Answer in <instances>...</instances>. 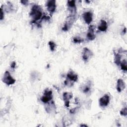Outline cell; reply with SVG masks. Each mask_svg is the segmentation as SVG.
I'll use <instances>...</instances> for the list:
<instances>
[{"mask_svg":"<svg viewBox=\"0 0 127 127\" xmlns=\"http://www.w3.org/2000/svg\"><path fill=\"white\" fill-rule=\"evenodd\" d=\"M80 126H81V127H83V126H85V127H87V125H80Z\"/></svg>","mask_w":127,"mask_h":127,"instance_id":"cell-25","label":"cell"},{"mask_svg":"<svg viewBox=\"0 0 127 127\" xmlns=\"http://www.w3.org/2000/svg\"><path fill=\"white\" fill-rule=\"evenodd\" d=\"M66 79L74 82L77 81L78 76L72 70H70L66 75Z\"/></svg>","mask_w":127,"mask_h":127,"instance_id":"cell-12","label":"cell"},{"mask_svg":"<svg viewBox=\"0 0 127 127\" xmlns=\"http://www.w3.org/2000/svg\"><path fill=\"white\" fill-rule=\"evenodd\" d=\"M120 114L122 116H126L127 115V108L126 107L122 109L120 111Z\"/></svg>","mask_w":127,"mask_h":127,"instance_id":"cell-20","label":"cell"},{"mask_svg":"<svg viewBox=\"0 0 127 127\" xmlns=\"http://www.w3.org/2000/svg\"><path fill=\"white\" fill-rule=\"evenodd\" d=\"M52 91L49 89L48 88H46L44 90L43 95L41 98V100L43 103L46 104L49 102L52 99Z\"/></svg>","mask_w":127,"mask_h":127,"instance_id":"cell-4","label":"cell"},{"mask_svg":"<svg viewBox=\"0 0 127 127\" xmlns=\"http://www.w3.org/2000/svg\"><path fill=\"white\" fill-rule=\"evenodd\" d=\"M87 38L88 40L91 41L95 38V35L94 34V26L93 25L89 27L88 32L87 33Z\"/></svg>","mask_w":127,"mask_h":127,"instance_id":"cell-10","label":"cell"},{"mask_svg":"<svg viewBox=\"0 0 127 127\" xmlns=\"http://www.w3.org/2000/svg\"><path fill=\"white\" fill-rule=\"evenodd\" d=\"M46 104H47V105L45 106V110L46 112L50 114L55 113L56 111V105L55 104L54 102L52 101L50 103L48 102Z\"/></svg>","mask_w":127,"mask_h":127,"instance_id":"cell-9","label":"cell"},{"mask_svg":"<svg viewBox=\"0 0 127 127\" xmlns=\"http://www.w3.org/2000/svg\"><path fill=\"white\" fill-rule=\"evenodd\" d=\"M73 41L75 43H80L83 41V40L78 37H75L73 38Z\"/></svg>","mask_w":127,"mask_h":127,"instance_id":"cell-21","label":"cell"},{"mask_svg":"<svg viewBox=\"0 0 127 127\" xmlns=\"http://www.w3.org/2000/svg\"><path fill=\"white\" fill-rule=\"evenodd\" d=\"M83 19L87 24H90L93 19V14L91 11H88L85 12L83 15Z\"/></svg>","mask_w":127,"mask_h":127,"instance_id":"cell-11","label":"cell"},{"mask_svg":"<svg viewBox=\"0 0 127 127\" xmlns=\"http://www.w3.org/2000/svg\"><path fill=\"white\" fill-rule=\"evenodd\" d=\"M21 2L23 4H27L28 3V1L27 0H21Z\"/></svg>","mask_w":127,"mask_h":127,"instance_id":"cell-24","label":"cell"},{"mask_svg":"<svg viewBox=\"0 0 127 127\" xmlns=\"http://www.w3.org/2000/svg\"><path fill=\"white\" fill-rule=\"evenodd\" d=\"M110 96L108 94H105L103 97L100 98L99 100V105L102 107L107 106L110 102Z\"/></svg>","mask_w":127,"mask_h":127,"instance_id":"cell-5","label":"cell"},{"mask_svg":"<svg viewBox=\"0 0 127 127\" xmlns=\"http://www.w3.org/2000/svg\"><path fill=\"white\" fill-rule=\"evenodd\" d=\"M67 5L69 7H76L75 1L74 0H68L67 1Z\"/></svg>","mask_w":127,"mask_h":127,"instance_id":"cell-19","label":"cell"},{"mask_svg":"<svg viewBox=\"0 0 127 127\" xmlns=\"http://www.w3.org/2000/svg\"><path fill=\"white\" fill-rule=\"evenodd\" d=\"M127 61L126 60H123V61H122L120 63V65H121V69L122 70H123V71H126L127 70Z\"/></svg>","mask_w":127,"mask_h":127,"instance_id":"cell-16","label":"cell"},{"mask_svg":"<svg viewBox=\"0 0 127 127\" xmlns=\"http://www.w3.org/2000/svg\"><path fill=\"white\" fill-rule=\"evenodd\" d=\"M46 6H47L48 11L51 14L53 13L55 11L56 8V1L54 0L48 1L46 3Z\"/></svg>","mask_w":127,"mask_h":127,"instance_id":"cell-7","label":"cell"},{"mask_svg":"<svg viewBox=\"0 0 127 127\" xmlns=\"http://www.w3.org/2000/svg\"><path fill=\"white\" fill-rule=\"evenodd\" d=\"M15 66H16V63L15 62H13L11 63L10 64V66L12 68H15Z\"/></svg>","mask_w":127,"mask_h":127,"instance_id":"cell-23","label":"cell"},{"mask_svg":"<svg viewBox=\"0 0 127 127\" xmlns=\"http://www.w3.org/2000/svg\"><path fill=\"white\" fill-rule=\"evenodd\" d=\"M82 88V91L83 92L86 93H88L90 90V85H86L85 86H83Z\"/></svg>","mask_w":127,"mask_h":127,"instance_id":"cell-17","label":"cell"},{"mask_svg":"<svg viewBox=\"0 0 127 127\" xmlns=\"http://www.w3.org/2000/svg\"><path fill=\"white\" fill-rule=\"evenodd\" d=\"M4 17V13H3V11L2 8V6L0 7V20H2Z\"/></svg>","mask_w":127,"mask_h":127,"instance_id":"cell-22","label":"cell"},{"mask_svg":"<svg viewBox=\"0 0 127 127\" xmlns=\"http://www.w3.org/2000/svg\"><path fill=\"white\" fill-rule=\"evenodd\" d=\"M49 45L50 50L52 51H54L55 50V49L56 48V44L54 42L50 41L49 42Z\"/></svg>","mask_w":127,"mask_h":127,"instance_id":"cell-18","label":"cell"},{"mask_svg":"<svg viewBox=\"0 0 127 127\" xmlns=\"http://www.w3.org/2000/svg\"><path fill=\"white\" fill-rule=\"evenodd\" d=\"M75 17L76 15H69L64 23V26L62 28V30L64 31H68L72 26L73 25V23L75 21Z\"/></svg>","mask_w":127,"mask_h":127,"instance_id":"cell-2","label":"cell"},{"mask_svg":"<svg viewBox=\"0 0 127 127\" xmlns=\"http://www.w3.org/2000/svg\"><path fill=\"white\" fill-rule=\"evenodd\" d=\"M72 93L71 92H64L63 94V100L64 102V105L66 107L69 106V100L72 98Z\"/></svg>","mask_w":127,"mask_h":127,"instance_id":"cell-8","label":"cell"},{"mask_svg":"<svg viewBox=\"0 0 127 127\" xmlns=\"http://www.w3.org/2000/svg\"><path fill=\"white\" fill-rule=\"evenodd\" d=\"M93 55V53L88 48L85 47L83 50L82 52V59L84 62H88L89 59L91 58Z\"/></svg>","mask_w":127,"mask_h":127,"instance_id":"cell-6","label":"cell"},{"mask_svg":"<svg viewBox=\"0 0 127 127\" xmlns=\"http://www.w3.org/2000/svg\"><path fill=\"white\" fill-rule=\"evenodd\" d=\"M2 80L3 82H4V83L8 85H12L14 84V83L16 81L15 79L11 76L10 73L8 71H5L3 77L2 78Z\"/></svg>","mask_w":127,"mask_h":127,"instance_id":"cell-3","label":"cell"},{"mask_svg":"<svg viewBox=\"0 0 127 127\" xmlns=\"http://www.w3.org/2000/svg\"><path fill=\"white\" fill-rule=\"evenodd\" d=\"M121 58H122V56L120 54V53L115 54L114 62L117 65H119L120 64L121 62Z\"/></svg>","mask_w":127,"mask_h":127,"instance_id":"cell-15","label":"cell"},{"mask_svg":"<svg viewBox=\"0 0 127 127\" xmlns=\"http://www.w3.org/2000/svg\"><path fill=\"white\" fill-rule=\"evenodd\" d=\"M126 88V84L125 82L122 79H119L117 81V90L119 92H121L124 90Z\"/></svg>","mask_w":127,"mask_h":127,"instance_id":"cell-13","label":"cell"},{"mask_svg":"<svg viewBox=\"0 0 127 127\" xmlns=\"http://www.w3.org/2000/svg\"><path fill=\"white\" fill-rule=\"evenodd\" d=\"M108 28V25L106 21L104 20H101L100 25L98 27V29L102 32L106 31Z\"/></svg>","mask_w":127,"mask_h":127,"instance_id":"cell-14","label":"cell"},{"mask_svg":"<svg viewBox=\"0 0 127 127\" xmlns=\"http://www.w3.org/2000/svg\"><path fill=\"white\" fill-rule=\"evenodd\" d=\"M30 16L32 18L33 23H35L41 19H42L43 16L42 7L39 5H34L31 9Z\"/></svg>","mask_w":127,"mask_h":127,"instance_id":"cell-1","label":"cell"}]
</instances>
